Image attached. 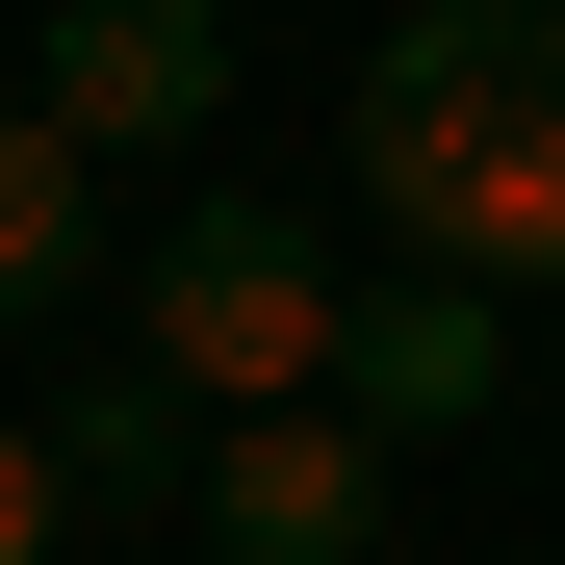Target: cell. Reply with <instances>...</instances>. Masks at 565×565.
Here are the masks:
<instances>
[{"instance_id": "obj_8", "label": "cell", "mask_w": 565, "mask_h": 565, "mask_svg": "<svg viewBox=\"0 0 565 565\" xmlns=\"http://www.w3.org/2000/svg\"><path fill=\"white\" fill-rule=\"evenodd\" d=\"M77 540V462H52V412H0V565H52Z\"/></svg>"}, {"instance_id": "obj_7", "label": "cell", "mask_w": 565, "mask_h": 565, "mask_svg": "<svg viewBox=\"0 0 565 565\" xmlns=\"http://www.w3.org/2000/svg\"><path fill=\"white\" fill-rule=\"evenodd\" d=\"M104 282V129H52V104H0V334L77 309Z\"/></svg>"}, {"instance_id": "obj_5", "label": "cell", "mask_w": 565, "mask_h": 565, "mask_svg": "<svg viewBox=\"0 0 565 565\" xmlns=\"http://www.w3.org/2000/svg\"><path fill=\"white\" fill-rule=\"evenodd\" d=\"M489 386H514V282H462V257L360 282V334H334V412H386V437H462Z\"/></svg>"}, {"instance_id": "obj_4", "label": "cell", "mask_w": 565, "mask_h": 565, "mask_svg": "<svg viewBox=\"0 0 565 565\" xmlns=\"http://www.w3.org/2000/svg\"><path fill=\"white\" fill-rule=\"evenodd\" d=\"M26 104L104 129V154H180L232 104V0H52V26H26Z\"/></svg>"}, {"instance_id": "obj_3", "label": "cell", "mask_w": 565, "mask_h": 565, "mask_svg": "<svg viewBox=\"0 0 565 565\" xmlns=\"http://www.w3.org/2000/svg\"><path fill=\"white\" fill-rule=\"evenodd\" d=\"M386 462H412V437L334 412V386H309V412H232V437H206V565H360V540H386Z\"/></svg>"}, {"instance_id": "obj_6", "label": "cell", "mask_w": 565, "mask_h": 565, "mask_svg": "<svg viewBox=\"0 0 565 565\" xmlns=\"http://www.w3.org/2000/svg\"><path fill=\"white\" fill-rule=\"evenodd\" d=\"M206 386H180V360H104V386L52 412V462H77V514H206Z\"/></svg>"}, {"instance_id": "obj_1", "label": "cell", "mask_w": 565, "mask_h": 565, "mask_svg": "<svg viewBox=\"0 0 565 565\" xmlns=\"http://www.w3.org/2000/svg\"><path fill=\"white\" fill-rule=\"evenodd\" d=\"M360 206L386 257L565 282V0H412L360 52Z\"/></svg>"}, {"instance_id": "obj_2", "label": "cell", "mask_w": 565, "mask_h": 565, "mask_svg": "<svg viewBox=\"0 0 565 565\" xmlns=\"http://www.w3.org/2000/svg\"><path fill=\"white\" fill-rule=\"evenodd\" d=\"M334 334H360V282L282 232V206H180V232L129 257V360H180L206 412H309Z\"/></svg>"}]
</instances>
